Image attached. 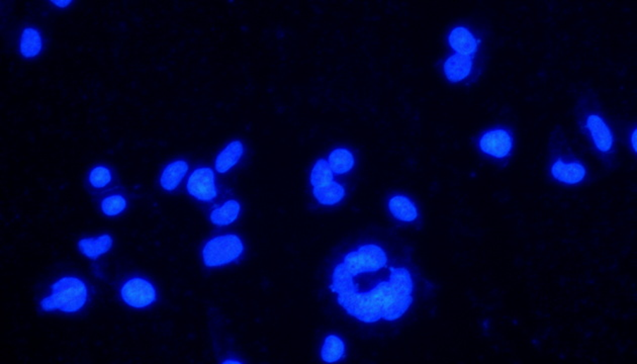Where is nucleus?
<instances>
[{
	"mask_svg": "<svg viewBox=\"0 0 637 364\" xmlns=\"http://www.w3.org/2000/svg\"><path fill=\"white\" fill-rule=\"evenodd\" d=\"M547 172L552 181L573 188L589 181L587 164L571 148L562 126H554L548 137Z\"/></svg>",
	"mask_w": 637,
	"mask_h": 364,
	"instance_id": "nucleus-3",
	"label": "nucleus"
},
{
	"mask_svg": "<svg viewBox=\"0 0 637 364\" xmlns=\"http://www.w3.org/2000/svg\"><path fill=\"white\" fill-rule=\"evenodd\" d=\"M334 181V174L331 170L328 161L319 159L313 167L311 172V184L314 188L324 186Z\"/></svg>",
	"mask_w": 637,
	"mask_h": 364,
	"instance_id": "nucleus-20",
	"label": "nucleus"
},
{
	"mask_svg": "<svg viewBox=\"0 0 637 364\" xmlns=\"http://www.w3.org/2000/svg\"><path fill=\"white\" fill-rule=\"evenodd\" d=\"M188 172V164L186 161L176 160L168 164L160 177V184L163 190L166 191L176 190Z\"/></svg>",
	"mask_w": 637,
	"mask_h": 364,
	"instance_id": "nucleus-14",
	"label": "nucleus"
},
{
	"mask_svg": "<svg viewBox=\"0 0 637 364\" xmlns=\"http://www.w3.org/2000/svg\"><path fill=\"white\" fill-rule=\"evenodd\" d=\"M345 354V344L341 338L336 335L327 336L321 350L324 363H335L343 358Z\"/></svg>",
	"mask_w": 637,
	"mask_h": 364,
	"instance_id": "nucleus-19",
	"label": "nucleus"
},
{
	"mask_svg": "<svg viewBox=\"0 0 637 364\" xmlns=\"http://www.w3.org/2000/svg\"><path fill=\"white\" fill-rule=\"evenodd\" d=\"M240 210H241V205L239 202L235 200H230L222 207H217L212 211L210 219L214 225L218 226V227H226L237 220Z\"/></svg>",
	"mask_w": 637,
	"mask_h": 364,
	"instance_id": "nucleus-16",
	"label": "nucleus"
},
{
	"mask_svg": "<svg viewBox=\"0 0 637 364\" xmlns=\"http://www.w3.org/2000/svg\"><path fill=\"white\" fill-rule=\"evenodd\" d=\"M244 153V145L240 140H234L225 147L217 157L214 167L219 174H224L230 171L239 162Z\"/></svg>",
	"mask_w": 637,
	"mask_h": 364,
	"instance_id": "nucleus-13",
	"label": "nucleus"
},
{
	"mask_svg": "<svg viewBox=\"0 0 637 364\" xmlns=\"http://www.w3.org/2000/svg\"><path fill=\"white\" fill-rule=\"evenodd\" d=\"M113 243L111 235L104 234L97 238H83L79 240L78 248L84 256L95 260L111 250Z\"/></svg>",
	"mask_w": 637,
	"mask_h": 364,
	"instance_id": "nucleus-12",
	"label": "nucleus"
},
{
	"mask_svg": "<svg viewBox=\"0 0 637 364\" xmlns=\"http://www.w3.org/2000/svg\"><path fill=\"white\" fill-rule=\"evenodd\" d=\"M102 211L107 217L118 216L127 207V200L121 195H114L104 198L102 202Z\"/></svg>",
	"mask_w": 637,
	"mask_h": 364,
	"instance_id": "nucleus-21",
	"label": "nucleus"
},
{
	"mask_svg": "<svg viewBox=\"0 0 637 364\" xmlns=\"http://www.w3.org/2000/svg\"><path fill=\"white\" fill-rule=\"evenodd\" d=\"M313 195L319 204L323 205H335L339 204L345 197V188L338 182L332 181L324 186H316L313 190Z\"/></svg>",
	"mask_w": 637,
	"mask_h": 364,
	"instance_id": "nucleus-17",
	"label": "nucleus"
},
{
	"mask_svg": "<svg viewBox=\"0 0 637 364\" xmlns=\"http://www.w3.org/2000/svg\"><path fill=\"white\" fill-rule=\"evenodd\" d=\"M87 298L85 282L75 277H64L52 284L50 295L41 301V308L45 312L73 314L83 309Z\"/></svg>",
	"mask_w": 637,
	"mask_h": 364,
	"instance_id": "nucleus-4",
	"label": "nucleus"
},
{
	"mask_svg": "<svg viewBox=\"0 0 637 364\" xmlns=\"http://www.w3.org/2000/svg\"><path fill=\"white\" fill-rule=\"evenodd\" d=\"M223 363H225V364H226V363H237V364H240V363H240V361H238V360H226V361H224Z\"/></svg>",
	"mask_w": 637,
	"mask_h": 364,
	"instance_id": "nucleus-25",
	"label": "nucleus"
},
{
	"mask_svg": "<svg viewBox=\"0 0 637 364\" xmlns=\"http://www.w3.org/2000/svg\"><path fill=\"white\" fill-rule=\"evenodd\" d=\"M42 48L43 41L39 30L32 27L25 28L20 41V51L23 57L32 59L41 53Z\"/></svg>",
	"mask_w": 637,
	"mask_h": 364,
	"instance_id": "nucleus-15",
	"label": "nucleus"
},
{
	"mask_svg": "<svg viewBox=\"0 0 637 364\" xmlns=\"http://www.w3.org/2000/svg\"><path fill=\"white\" fill-rule=\"evenodd\" d=\"M389 211L396 220L403 223H414L419 218V211L412 200L403 195H394L389 200Z\"/></svg>",
	"mask_w": 637,
	"mask_h": 364,
	"instance_id": "nucleus-11",
	"label": "nucleus"
},
{
	"mask_svg": "<svg viewBox=\"0 0 637 364\" xmlns=\"http://www.w3.org/2000/svg\"><path fill=\"white\" fill-rule=\"evenodd\" d=\"M51 4L58 6V8H64L69 6L70 4H72V1H70V0H64V1H63V0H53V1H51Z\"/></svg>",
	"mask_w": 637,
	"mask_h": 364,
	"instance_id": "nucleus-24",
	"label": "nucleus"
},
{
	"mask_svg": "<svg viewBox=\"0 0 637 364\" xmlns=\"http://www.w3.org/2000/svg\"><path fill=\"white\" fill-rule=\"evenodd\" d=\"M443 74L450 83H463L475 70V57L454 54L443 63Z\"/></svg>",
	"mask_w": 637,
	"mask_h": 364,
	"instance_id": "nucleus-9",
	"label": "nucleus"
},
{
	"mask_svg": "<svg viewBox=\"0 0 637 364\" xmlns=\"http://www.w3.org/2000/svg\"><path fill=\"white\" fill-rule=\"evenodd\" d=\"M327 161L333 174L336 175L348 174L356 165L353 154L345 148H337L331 152Z\"/></svg>",
	"mask_w": 637,
	"mask_h": 364,
	"instance_id": "nucleus-18",
	"label": "nucleus"
},
{
	"mask_svg": "<svg viewBox=\"0 0 637 364\" xmlns=\"http://www.w3.org/2000/svg\"><path fill=\"white\" fill-rule=\"evenodd\" d=\"M111 172L106 166H95L90 174V182L91 186L95 188H104L111 182Z\"/></svg>",
	"mask_w": 637,
	"mask_h": 364,
	"instance_id": "nucleus-22",
	"label": "nucleus"
},
{
	"mask_svg": "<svg viewBox=\"0 0 637 364\" xmlns=\"http://www.w3.org/2000/svg\"><path fill=\"white\" fill-rule=\"evenodd\" d=\"M188 193L202 202H212L218 195L214 174L212 168L200 167L190 174L188 181Z\"/></svg>",
	"mask_w": 637,
	"mask_h": 364,
	"instance_id": "nucleus-8",
	"label": "nucleus"
},
{
	"mask_svg": "<svg viewBox=\"0 0 637 364\" xmlns=\"http://www.w3.org/2000/svg\"><path fill=\"white\" fill-rule=\"evenodd\" d=\"M627 143H629L630 151L636 156L637 154V128L636 123H632L629 129L626 131Z\"/></svg>",
	"mask_w": 637,
	"mask_h": 364,
	"instance_id": "nucleus-23",
	"label": "nucleus"
},
{
	"mask_svg": "<svg viewBox=\"0 0 637 364\" xmlns=\"http://www.w3.org/2000/svg\"><path fill=\"white\" fill-rule=\"evenodd\" d=\"M517 146V139L512 128L506 125L495 126L478 135V150L485 157L506 167L512 159Z\"/></svg>",
	"mask_w": 637,
	"mask_h": 364,
	"instance_id": "nucleus-5",
	"label": "nucleus"
},
{
	"mask_svg": "<svg viewBox=\"0 0 637 364\" xmlns=\"http://www.w3.org/2000/svg\"><path fill=\"white\" fill-rule=\"evenodd\" d=\"M448 45L459 55L471 56L477 55L480 45V39H478L468 28L464 25H457L450 30L447 36Z\"/></svg>",
	"mask_w": 637,
	"mask_h": 364,
	"instance_id": "nucleus-10",
	"label": "nucleus"
},
{
	"mask_svg": "<svg viewBox=\"0 0 637 364\" xmlns=\"http://www.w3.org/2000/svg\"><path fill=\"white\" fill-rule=\"evenodd\" d=\"M330 291L347 314L366 324L396 321L414 302L412 273L389 265L386 251L375 244L343 258L334 269Z\"/></svg>",
	"mask_w": 637,
	"mask_h": 364,
	"instance_id": "nucleus-1",
	"label": "nucleus"
},
{
	"mask_svg": "<svg viewBox=\"0 0 637 364\" xmlns=\"http://www.w3.org/2000/svg\"><path fill=\"white\" fill-rule=\"evenodd\" d=\"M123 302L135 309H144L156 301V289L153 284L141 277H133L121 286Z\"/></svg>",
	"mask_w": 637,
	"mask_h": 364,
	"instance_id": "nucleus-7",
	"label": "nucleus"
},
{
	"mask_svg": "<svg viewBox=\"0 0 637 364\" xmlns=\"http://www.w3.org/2000/svg\"><path fill=\"white\" fill-rule=\"evenodd\" d=\"M574 114L576 127L593 153L607 169H614L617 165V137L598 95L590 86L576 95Z\"/></svg>",
	"mask_w": 637,
	"mask_h": 364,
	"instance_id": "nucleus-2",
	"label": "nucleus"
},
{
	"mask_svg": "<svg viewBox=\"0 0 637 364\" xmlns=\"http://www.w3.org/2000/svg\"><path fill=\"white\" fill-rule=\"evenodd\" d=\"M243 251L244 245L237 235H222L205 243L202 259L207 267H220L237 260Z\"/></svg>",
	"mask_w": 637,
	"mask_h": 364,
	"instance_id": "nucleus-6",
	"label": "nucleus"
}]
</instances>
